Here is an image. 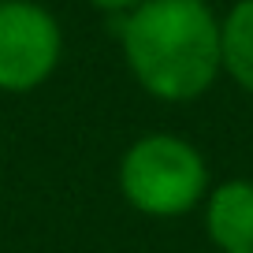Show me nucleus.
<instances>
[{"label":"nucleus","mask_w":253,"mask_h":253,"mask_svg":"<svg viewBox=\"0 0 253 253\" xmlns=\"http://www.w3.org/2000/svg\"><path fill=\"white\" fill-rule=\"evenodd\" d=\"M220 56L223 75L253 97V0H235L220 19Z\"/></svg>","instance_id":"obj_5"},{"label":"nucleus","mask_w":253,"mask_h":253,"mask_svg":"<svg viewBox=\"0 0 253 253\" xmlns=\"http://www.w3.org/2000/svg\"><path fill=\"white\" fill-rule=\"evenodd\" d=\"M205 235L220 253L253 250V179H223L201 201Z\"/></svg>","instance_id":"obj_4"},{"label":"nucleus","mask_w":253,"mask_h":253,"mask_svg":"<svg viewBox=\"0 0 253 253\" xmlns=\"http://www.w3.org/2000/svg\"><path fill=\"white\" fill-rule=\"evenodd\" d=\"M89 8H97V11H104V15H126L130 8H138L142 0H86Z\"/></svg>","instance_id":"obj_6"},{"label":"nucleus","mask_w":253,"mask_h":253,"mask_svg":"<svg viewBox=\"0 0 253 253\" xmlns=\"http://www.w3.org/2000/svg\"><path fill=\"white\" fill-rule=\"evenodd\" d=\"M130 79L160 104H190L223 75L220 15L209 0H142L119 15Z\"/></svg>","instance_id":"obj_1"},{"label":"nucleus","mask_w":253,"mask_h":253,"mask_svg":"<svg viewBox=\"0 0 253 253\" xmlns=\"http://www.w3.org/2000/svg\"><path fill=\"white\" fill-rule=\"evenodd\" d=\"M116 182L126 205L149 220L194 212L212 186L201 149L168 130H153L126 145L116 164Z\"/></svg>","instance_id":"obj_2"},{"label":"nucleus","mask_w":253,"mask_h":253,"mask_svg":"<svg viewBox=\"0 0 253 253\" xmlns=\"http://www.w3.org/2000/svg\"><path fill=\"white\" fill-rule=\"evenodd\" d=\"M63 60V26L38 0H0V93H34Z\"/></svg>","instance_id":"obj_3"},{"label":"nucleus","mask_w":253,"mask_h":253,"mask_svg":"<svg viewBox=\"0 0 253 253\" xmlns=\"http://www.w3.org/2000/svg\"><path fill=\"white\" fill-rule=\"evenodd\" d=\"M250 253H253V250H250Z\"/></svg>","instance_id":"obj_7"}]
</instances>
